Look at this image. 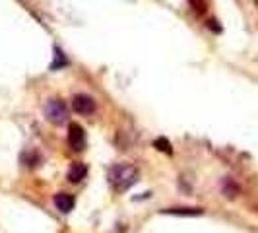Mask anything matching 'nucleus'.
I'll list each match as a JSON object with an SVG mask.
<instances>
[{"mask_svg": "<svg viewBox=\"0 0 258 233\" xmlns=\"http://www.w3.org/2000/svg\"><path fill=\"white\" fill-rule=\"evenodd\" d=\"M58 63H60V66L68 65V61H66V59H64V54H62V51H58V49H56V63H54V65L51 66L52 70H54V68L58 66Z\"/></svg>", "mask_w": 258, "mask_h": 233, "instance_id": "nucleus-11", "label": "nucleus"}, {"mask_svg": "<svg viewBox=\"0 0 258 233\" xmlns=\"http://www.w3.org/2000/svg\"><path fill=\"white\" fill-rule=\"evenodd\" d=\"M256 4H258V0H256Z\"/></svg>", "mask_w": 258, "mask_h": 233, "instance_id": "nucleus-13", "label": "nucleus"}, {"mask_svg": "<svg viewBox=\"0 0 258 233\" xmlns=\"http://www.w3.org/2000/svg\"><path fill=\"white\" fill-rule=\"evenodd\" d=\"M239 193H241V189H239V185L233 179H225L223 181V194L227 198H235V196H239Z\"/></svg>", "mask_w": 258, "mask_h": 233, "instance_id": "nucleus-8", "label": "nucleus"}, {"mask_svg": "<svg viewBox=\"0 0 258 233\" xmlns=\"http://www.w3.org/2000/svg\"><path fill=\"white\" fill-rule=\"evenodd\" d=\"M68 144L74 152H84L86 150V130L82 129V125L72 123L68 127Z\"/></svg>", "mask_w": 258, "mask_h": 233, "instance_id": "nucleus-3", "label": "nucleus"}, {"mask_svg": "<svg viewBox=\"0 0 258 233\" xmlns=\"http://www.w3.org/2000/svg\"><path fill=\"white\" fill-rule=\"evenodd\" d=\"M86 177H88V167H86L84 163H80V161L68 169V175H66V179L70 183H74V185H76V183H82Z\"/></svg>", "mask_w": 258, "mask_h": 233, "instance_id": "nucleus-6", "label": "nucleus"}, {"mask_svg": "<svg viewBox=\"0 0 258 233\" xmlns=\"http://www.w3.org/2000/svg\"><path fill=\"white\" fill-rule=\"evenodd\" d=\"M163 214H171V216H202V214H204V210H202V208L179 206V208H165V210H163Z\"/></svg>", "mask_w": 258, "mask_h": 233, "instance_id": "nucleus-7", "label": "nucleus"}, {"mask_svg": "<svg viewBox=\"0 0 258 233\" xmlns=\"http://www.w3.org/2000/svg\"><path fill=\"white\" fill-rule=\"evenodd\" d=\"M43 113H45V119L56 127L64 125L68 119V109H66L64 101H60V99H49L43 107Z\"/></svg>", "mask_w": 258, "mask_h": 233, "instance_id": "nucleus-2", "label": "nucleus"}, {"mask_svg": "<svg viewBox=\"0 0 258 233\" xmlns=\"http://www.w3.org/2000/svg\"><path fill=\"white\" fill-rule=\"evenodd\" d=\"M154 148H157L159 152H163V154H171L173 152V148H171V142H169L167 138H155L154 140Z\"/></svg>", "mask_w": 258, "mask_h": 233, "instance_id": "nucleus-9", "label": "nucleus"}, {"mask_svg": "<svg viewBox=\"0 0 258 233\" xmlns=\"http://www.w3.org/2000/svg\"><path fill=\"white\" fill-rule=\"evenodd\" d=\"M188 4L192 6V10L196 14H204V12H206V0H188Z\"/></svg>", "mask_w": 258, "mask_h": 233, "instance_id": "nucleus-10", "label": "nucleus"}, {"mask_svg": "<svg viewBox=\"0 0 258 233\" xmlns=\"http://www.w3.org/2000/svg\"><path fill=\"white\" fill-rule=\"evenodd\" d=\"M74 204H76V200H74L72 194H68V193L54 194V206L58 208L60 212H64V214L72 212V210H74Z\"/></svg>", "mask_w": 258, "mask_h": 233, "instance_id": "nucleus-5", "label": "nucleus"}, {"mask_svg": "<svg viewBox=\"0 0 258 233\" xmlns=\"http://www.w3.org/2000/svg\"><path fill=\"white\" fill-rule=\"evenodd\" d=\"M208 27H210L212 31H218V33L221 31V27L218 26V22H216V20H210V22H208Z\"/></svg>", "mask_w": 258, "mask_h": 233, "instance_id": "nucleus-12", "label": "nucleus"}, {"mask_svg": "<svg viewBox=\"0 0 258 233\" xmlns=\"http://www.w3.org/2000/svg\"><path fill=\"white\" fill-rule=\"evenodd\" d=\"M107 179L111 183V187L115 191H126L130 189L134 183L138 181V169L130 163H115L113 167L109 169Z\"/></svg>", "mask_w": 258, "mask_h": 233, "instance_id": "nucleus-1", "label": "nucleus"}, {"mask_svg": "<svg viewBox=\"0 0 258 233\" xmlns=\"http://www.w3.org/2000/svg\"><path fill=\"white\" fill-rule=\"evenodd\" d=\"M72 109L76 111L78 115L88 116L95 111V99L88 93H76L72 97Z\"/></svg>", "mask_w": 258, "mask_h": 233, "instance_id": "nucleus-4", "label": "nucleus"}]
</instances>
